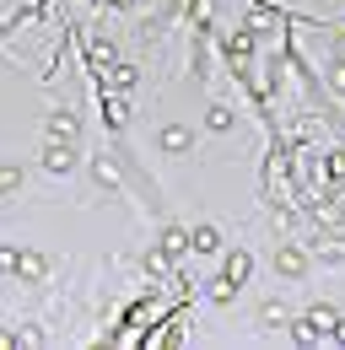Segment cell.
Listing matches in <instances>:
<instances>
[{
	"instance_id": "cell-1",
	"label": "cell",
	"mask_w": 345,
	"mask_h": 350,
	"mask_svg": "<svg viewBox=\"0 0 345 350\" xmlns=\"http://www.w3.org/2000/svg\"><path fill=\"white\" fill-rule=\"evenodd\" d=\"M49 135L54 140H71L76 135V113H49Z\"/></svg>"
},
{
	"instance_id": "cell-2",
	"label": "cell",
	"mask_w": 345,
	"mask_h": 350,
	"mask_svg": "<svg viewBox=\"0 0 345 350\" xmlns=\"http://www.w3.org/2000/svg\"><path fill=\"white\" fill-rule=\"evenodd\" d=\"M189 243H194L200 254H211V248L221 243V237H216V226H194V237H189Z\"/></svg>"
},
{
	"instance_id": "cell-3",
	"label": "cell",
	"mask_w": 345,
	"mask_h": 350,
	"mask_svg": "<svg viewBox=\"0 0 345 350\" xmlns=\"http://www.w3.org/2000/svg\"><path fill=\"white\" fill-rule=\"evenodd\" d=\"M183 248H189V237H183L178 226H168V232H162V254H183Z\"/></svg>"
},
{
	"instance_id": "cell-4",
	"label": "cell",
	"mask_w": 345,
	"mask_h": 350,
	"mask_svg": "<svg viewBox=\"0 0 345 350\" xmlns=\"http://www.w3.org/2000/svg\"><path fill=\"white\" fill-rule=\"evenodd\" d=\"M16 259H22V264H16V269H22L27 280H38V275H43V259H38V254H16Z\"/></svg>"
},
{
	"instance_id": "cell-5",
	"label": "cell",
	"mask_w": 345,
	"mask_h": 350,
	"mask_svg": "<svg viewBox=\"0 0 345 350\" xmlns=\"http://www.w3.org/2000/svg\"><path fill=\"white\" fill-rule=\"evenodd\" d=\"M205 124H211V130H227V124H232V108H211Z\"/></svg>"
},
{
	"instance_id": "cell-6",
	"label": "cell",
	"mask_w": 345,
	"mask_h": 350,
	"mask_svg": "<svg viewBox=\"0 0 345 350\" xmlns=\"http://www.w3.org/2000/svg\"><path fill=\"white\" fill-rule=\"evenodd\" d=\"M162 146H168V151H189V135H183V130H168V135H162Z\"/></svg>"
},
{
	"instance_id": "cell-7",
	"label": "cell",
	"mask_w": 345,
	"mask_h": 350,
	"mask_svg": "<svg viewBox=\"0 0 345 350\" xmlns=\"http://www.w3.org/2000/svg\"><path fill=\"white\" fill-rule=\"evenodd\" d=\"M227 275H232V280H243V275H248V254H232V264H227Z\"/></svg>"
},
{
	"instance_id": "cell-8",
	"label": "cell",
	"mask_w": 345,
	"mask_h": 350,
	"mask_svg": "<svg viewBox=\"0 0 345 350\" xmlns=\"http://www.w3.org/2000/svg\"><path fill=\"white\" fill-rule=\"evenodd\" d=\"M43 162H49V167H54V173H65V167H71V151H49V157H43Z\"/></svg>"
},
{
	"instance_id": "cell-9",
	"label": "cell",
	"mask_w": 345,
	"mask_h": 350,
	"mask_svg": "<svg viewBox=\"0 0 345 350\" xmlns=\"http://www.w3.org/2000/svg\"><path fill=\"white\" fill-rule=\"evenodd\" d=\"M302 269V254H281V275H297Z\"/></svg>"
},
{
	"instance_id": "cell-10",
	"label": "cell",
	"mask_w": 345,
	"mask_h": 350,
	"mask_svg": "<svg viewBox=\"0 0 345 350\" xmlns=\"http://www.w3.org/2000/svg\"><path fill=\"white\" fill-rule=\"evenodd\" d=\"M16 178H22V173H16L11 162H5V167H0V189H16Z\"/></svg>"
}]
</instances>
